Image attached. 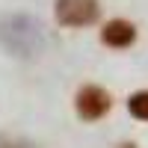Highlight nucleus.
Masks as SVG:
<instances>
[{"label": "nucleus", "instance_id": "nucleus-1", "mask_svg": "<svg viewBox=\"0 0 148 148\" xmlns=\"http://www.w3.org/2000/svg\"><path fill=\"white\" fill-rule=\"evenodd\" d=\"M0 42L15 56H36L42 51V30L30 15H6L0 21Z\"/></svg>", "mask_w": 148, "mask_h": 148}, {"label": "nucleus", "instance_id": "nucleus-2", "mask_svg": "<svg viewBox=\"0 0 148 148\" xmlns=\"http://www.w3.org/2000/svg\"><path fill=\"white\" fill-rule=\"evenodd\" d=\"M98 0H56V21L62 27H89L98 21Z\"/></svg>", "mask_w": 148, "mask_h": 148}, {"label": "nucleus", "instance_id": "nucleus-3", "mask_svg": "<svg viewBox=\"0 0 148 148\" xmlns=\"http://www.w3.org/2000/svg\"><path fill=\"white\" fill-rule=\"evenodd\" d=\"M77 113L86 119V121H95V119H101L107 116V110H110V95L101 89V86H83V89L77 92Z\"/></svg>", "mask_w": 148, "mask_h": 148}, {"label": "nucleus", "instance_id": "nucleus-4", "mask_svg": "<svg viewBox=\"0 0 148 148\" xmlns=\"http://www.w3.org/2000/svg\"><path fill=\"white\" fill-rule=\"evenodd\" d=\"M133 36H136V30H133L130 21H110L101 30V39L107 47H127L133 42Z\"/></svg>", "mask_w": 148, "mask_h": 148}, {"label": "nucleus", "instance_id": "nucleus-5", "mask_svg": "<svg viewBox=\"0 0 148 148\" xmlns=\"http://www.w3.org/2000/svg\"><path fill=\"white\" fill-rule=\"evenodd\" d=\"M127 110H130V116H133V119L148 121V92H136V95L127 101Z\"/></svg>", "mask_w": 148, "mask_h": 148}, {"label": "nucleus", "instance_id": "nucleus-6", "mask_svg": "<svg viewBox=\"0 0 148 148\" xmlns=\"http://www.w3.org/2000/svg\"><path fill=\"white\" fill-rule=\"evenodd\" d=\"M9 148H33V145H24V142H21V145H9Z\"/></svg>", "mask_w": 148, "mask_h": 148}]
</instances>
